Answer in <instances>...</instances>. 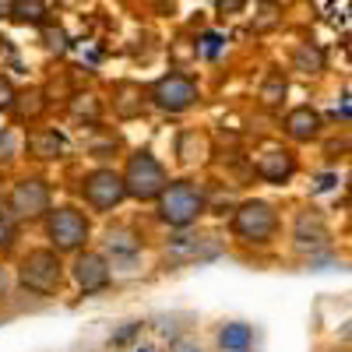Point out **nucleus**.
Masks as SVG:
<instances>
[{
  "label": "nucleus",
  "mask_w": 352,
  "mask_h": 352,
  "mask_svg": "<svg viewBox=\"0 0 352 352\" xmlns=\"http://www.w3.org/2000/svg\"><path fill=\"white\" fill-rule=\"evenodd\" d=\"M285 134L292 141H310L320 134V113L310 109V106H300V109H292L285 116Z\"/></svg>",
  "instance_id": "f8f14e48"
},
{
  "label": "nucleus",
  "mask_w": 352,
  "mask_h": 352,
  "mask_svg": "<svg viewBox=\"0 0 352 352\" xmlns=\"http://www.w3.org/2000/svg\"><path fill=\"white\" fill-rule=\"evenodd\" d=\"M81 197L92 204L96 212H113L116 204L127 197V187H124V173L116 169H92L81 176Z\"/></svg>",
  "instance_id": "423d86ee"
},
{
  "label": "nucleus",
  "mask_w": 352,
  "mask_h": 352,
  "mask_svg": "<svg viewBox=\"0 0 352 352\" xmlns=\"http://www.w3.org/2000/svg\"><path fill=\"white\" fill-rule=\"evenodd\" d=\"M215 4H219V11H222V14H236V11H243L247 0H215Z\"/></svg>",
  "instance_id": "a878e982"
},
{
  "label": "nucleus",
  "mask_w": 352,
  "mask_h": 352,
  "mask_svg": "<svg viewBox=\"0 0 352 352\" xmlns=\"http://www.w3.org/2000/svg\"><path fill=\"white\" fill-rule=\"evenodd\" d=\"M28 152H32V159H39V162H53L64 152V138L56 131H32L28 134Z\"/></svg>",
  "instance_id": "ddd939ff"
},
{
  "label": "nucleus",
  "mask_w": 352,
  "mask_h": 352,
  "mask_svg": "<svg viewBox=\"0 0 352 352\" xmlns=\"http://www.w3.org/2000/svg\"><path fill=\"white\" fill-rule=\"evenodd\" d=\"M148 99L162 113H187L201 99V92H197V81L194 78H187V74H166V78H159L152 85Z\"/></svg>",
  "instance_id": "0eeeda50"
},
{
  "label": "nucleus",
  "mask_w": 352,
  "mask_h": 352,
  "mask_svg": "<svg viewBox=\"0 0 352 352\" xmlns=\"http://www.w3.org/2000/svg\"><path fill=\"white\" fill-rule=\"evenodd\" d=\"M14 155H18V134L11 127H4L0 131V162H11Z\"/></svg>",
  "instance_id": "4be33fe9"
},
{
  "label": "nucleus",
  "mask_w": 352,
  "mask_h": 352,
  "mask_svg": "<svg viewBox=\"0 0 352 352\" xmlns=\"http://www.w3.org/2000/svg\"><path fill=\"white\" fill-rule=\"evenodd\" d=\"M292 173H296V159H292L289 152L275 148V152L257 159V176L268 180V184H285V180H292Z\"/></svg>",
  "instance_id": "9d476101"
},
{
  "label": "nucleus",
  "mask_w": 352,
  "mask_h": 352,
  "mask_svg": "<svg viewBox=\"0 0 352 352\" xmlns=\"http://www.w3.org/2000/svg\"><path fill=\"white\" fill-rule=\"evenodd\" d=\"M18 285L36 292V296H53L64 285V261L53 247L43 250H28L18 261Z\"/></svg>",
  "instance_id": "f03ea898"
},
{
  "label": "nucleus",
  "mask_w": 352,
  "mask_h": 352,
  "mask_svg": "<svg viewBox=\"0 0 352 352\" xmlns=\"http://www.w3.org/2000/svg\"><path fill=\"white\" fill-rule=\"evenodd\" d=\"M71 275L78 282V289L85 296H92V292H102L109 282H113V272H109V261L96 250H78L74 264H71Z\"/></svg>",
  "instance_id": "1a4fd4ad"
},
{
  "label": "nucleus",
  "mask_w": 352,
  "mask_h": 352,
  "mask_svg": "<svg viewBox=\"0 0 352 352\" xmlns=\"http://www.w3.org/2000/svg\"><path fill=\"white\" fill-rule=\"evenodd\" d=\"M282 96H285V78L278 71H272L268 78H264V85H261V102L264 106H278Z\"/></svg>",
  "instance_id": "a211bd4d"
},
{
  "label": "nucleus",
  "mask_w": 352,
  "mask_h": 352,
  "mask_svg": "<svg viewBox=\"0 0 352 352\" xmlns=\"http://www.w3.org/2000/svg\"><path fill=\"white\" fill-rule=\"evenodd\" d=\"M320 67H324V53H320L317 46H300V50H296V71L317 74Z\"/></svg>",
  "instance_id": "aec40b11"
},
{
  "label": "nucleus",
  "mask_w": 352,
  "mask_h": 352,
  "mask_svg": "<svg viewBox=\"0 0 352 352\" xmlns=\"http://www.w3.org/2000/svg\"><path fill=\"white\" fill-rule=\"evenodd\" d=\"M88 236H92V222L85 219V212L71 208V204H64V208H53L46 215V240L56 254H78Z\"/></svg>",
  "instance_id": "20e7f679"
},
{
  "label": "nucleus",
  "mask_w": 352,
  "mask_h": 352,
  "mask_svg": "<svg viewBox=\"0 0 352 352\" xmlns=\"http://www.w3.org/2000/svg\"><path fill=\"white\" fill-rule=\"evenodd\" d=\"M11 215L18 219H43L50 215V184L43 176H21V180L11 187Z\"/></svg>",
  "instance_id": "6e6552de"
},
{
  "label": "nucleus",
  "mask_w": 352,
  "mask_h": 352,
  "mask_svg": "<svg viewBox=\"0 0 352 352\" xmlns=\"http://www.w3.org/2000/svg\"><path fill=\"white\" fill-rule=\"evenodd\" d=\"M71 113L78 116V120H99V113H102V102L96 96H74L71 99Z\"/></svg>",
  "instance_id": "6ab92c4d"
},
{
  "label": "nucleus",
  "mask_w": 352,
  "mask_h": 352,
  "mask_svg": "<svg viewBox=\"0 0 352 352\" xmlns=\"http://www.w3.org/2000/svg\"><path fill=\"white\" fill-rule=\"evenodd\" d=\"M204 208H208V197H204V187L194 184V180H173L155 201L159 219L173 229L194 226L204 215Z\"/></svg>",
  "instance_id": "f257e3e1"
},
{
  "label": "nucleus",
  "mask_w": 352,
  "mask_h": 352,
  "mask_svg": "<svg viewBox=\"0 0 352 352\" xmlns=\"http://www.w3.org/2000/svg\"><path fill=\"white\" fill-rule=\"evenodd\" d=\"M345 53H349V60H352V36L345 39Z\"/></svg>",
  "instance_id": "c85d7f7f"
},
{
  "label": "nucleus",
  "mask_w": 352,
  "mask_h": 352,
  "mask_svg": "<svg viewBox=\"0 0 352 352\" xmlns=\"http://www.w3.org/2000/svg\"><path fill=\"white\" fill-rule=\"evenodd\" d=\"M50 8L43 4V0H14V11H11V21H18V25H46L50 18Z\"/></svg>",
  "instance_id": "dca6fc26"
},
{
  "label": "nucleus",
  "mask_w": 352,
  "mask_h": 352,
  "mask_svg": "<svg viewBox=\"0 0 352 352\" xmlns=\"http://www.w3.org/2000/svg\"><path fill=\"white\" fill-rule=\"evenodd\" d=\"M43 39H46V50H53V53H64L67 50V32L60 25H43Z\"/></svg>",
  "instance_id": "412c9836"
},
{
  "label": "nucleus",
  "mask_w": 352,
  "mask_h": 352,
  "mask_svg": "<svg viewBox=\"0 0 352 352\" xmlns=\"http://www.w3.org/2000/svg\"><path fill=\"white\" fill-rule=\"evenodd\" d=\"M11 243H14V222L0 212V250H8Z\"/></svg>",
  "instance_id": "393cba45"
},
{
  "label": "nucleus",
  "mask_w": 352,
  "mask_h": 352,
  "mask_svg": "<svg viewBox=\"0 0 352 352\" xmlns=\"http://www.w3.org/2000/svg\"><path fill=\"white\" fill-rule=\"evenodd\" d=\"M232 232L247 243H268L278 232V212L268 201H243L232 215Z\"/></svg>",
  "instance_id": "39448f33"
},
{
  "label": "nucleus",
  "mask_w": 352,
  "mask_h": 352,
  "mask_svg": "<svg viewBox=\"0 0 352 352\" xmlns=\"http://www.w3.org/2000/svg\"><path fill=\"white\" fill-rule=\"evenodd\" d=\"M14 99H18V88L8 78H0V109H14Z\"/></svg>",
  "instance_id": "b1692460"
},
{
  "label": "nucleus",
  "mask_w": 352,
  "mask_h": 352,
  "mask_svg": "<svg viewBox=\"0 0 352 352\" xmlns=\"http://www.w3.org/2000/svg\"><path fill=\"white\" fill-rule=\"evenodd\" d=\"M124 187H127V197H134V201H159V194L169 187V173L159 162V155H152L144 148V152H134L127 159Z\"/></svg>",
  "instance_id": "7ed1b4c3"
},
{
  "label": "nucleus",
  "mask_w": 352,
  "mask_h": 352,
  "mask_svg": "<svg viewBox=\"0 0 352 352\" xmlns=\"http://www.w3.org/2000/svg\"><path fill=\"white\" fill-rule=\"evenodd\" d=\"M219 50H222V36L208 32V36L201 39V46H197V56H204V60H212V56H219Z\"/></svg>",
  "instance_id": "5701e85b"
},
{
  "label": "nucleus",
  "mask_w": 352,
  "mask_h": 352,
  "mask_svg": "<svg viewBox=\"0 0 352 352\" xmlns=\"http://www.w3.org/2000/svg\"><path fill=\"white\" fill-rule=\"evenodd\" d=\"M106 247H109V254L134 257V254L141 250V236H138L134 229H127V226H116V229L106 232Z\"/></svg>",
  "instance_id": "2eb2a0df"
},
{
  "label": "nucleus",
  "mask_w": 352,
  "mask_h": 352,
  "mask_svg": "<svg viewBox=\"0 0 352 352\" xmlns=\"http://www.w3.org/2000/svg\"><path fill=\"white\" fill-rule=\"evenodd\" d=\"M345 338H352V324H349V328H345Z\"/></svg>",
  "instance_id": "c756f323"
},
{
  "label": "nucleus",
  "mask_w": 352,
  "mask_h": 352,
  "mask_svg": "<svg viewBox=\"0 0 352 352\" xmlns=\"http://www.w3.org/2000/svg\"><path fill=\"white\" fill-rule=\"evenodd\" d=\"M4 296H8V275L0 272V300H4Z\"/></svg>",
  "instance_id": "cd10ccee"
},
{
  "label": "nucleus",
  "mask_w": 352,
  "mask_h": 352,
  "mask_svg": "<svg viewBox=\"0 0 352 352\" xmlns=\"http://www.w3.org/2000/svg\"><path fill=\"white\" fill-rule=\"evenodd\" d=\"M14 109H18L21 120H36V116L46 109V99H43L39 88H32V92H25V96H18V99H14Z\"/></svg>",
  "instance_id": "f3484780"
},
{
  "label": "nucleus",
  "mask_w": 352,
  "mask_h": 352,
  "mask_svg": "<svg viewBox=\"0 0 352 352\" xmlns=\"http://www.w3.org/2000/svg\"><path fill=\"white\" fill-rule=\"evenodd\" d=\"M14 11V0H0V18H11Z\"/></svg>",
  "instance_id": "bb28decb"
},
{
  "label": "nucleus",
  "mask_w": 352,
  "mask_h": 352,
  "mask_svg": "<svg viewBox=\"0 0 352 352\" xmlns=\"http://www.w3.org/2000/svg\"><path fill=\"white\" fill-rule=\"evenodd\" d=\"M113 109L120 120H134V116L144 113V92H141V85L134 81H120L113 88Z\"/></svg>",
  "instance_id": "9b49d317"
},
{
  "label": "nucleus",
  "mask_w": 352,
  "mask_h": 352,
  "mask_svg": "<svg viewBox=\"0 0 352 352\" xmlns=\"http://www.w3.org/2000/svg\"><path fill=\"white\" fill-rule=\"evenodd\" d=\"M254 345V328L243 324V320H232L219 331V349L222 352H247Z\"/></svg>",
  "instance_id": "4468645a"
}]
</instances>
